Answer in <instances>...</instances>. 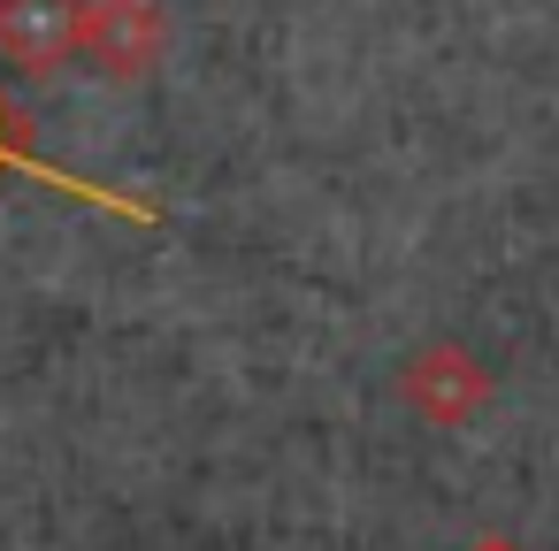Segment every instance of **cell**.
Masks as SVG:
<instances>
[{"label": "cell", "instance_id": "obj_1", "mask_svg": "<svg viewBox=\"0 0 559 551\" xmlns=\"http://www.w3.org/2000/svg\"><path fill=\"white\" fill-rule=\"evenodd\" d=\"M0 55L47 77L85 55V0H0Z\"/></svg>", "mask_w": 559, "mask_h": 551}, {"label": "cell", "instance_id": "obj_2", "mask_svg": "<svg viewBox=\"0 0 559 551\" xmlns=\"http://www.w3.org/2000/svg\"><path fill=\"white\" fill-rule=\"evenodd\" d=\"M146 47H154L146 0H100V9H85V55L108 62V77H139Z\"/></svg>", "mask_w": 559, "mask_h": 551}]
</instances>
